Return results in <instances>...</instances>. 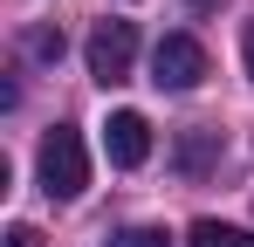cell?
Returning a JSON list of instances; mask_svg holds the SVG:
<instances>
[{
    "mask_svg": "<svg viewBox=\"0 0 254 247\" xmlns=\"http://www.w3.org/2000/svg\"><path fill=\"white\" fill-rule=\"evenodd\" d=\"M241 48H248V76H254V28H248V41H241Z\"/></svg>",
    "mask_w": 254,
    "mask_h": 247,
    "instance_id": "9",
    "label": "cell"
},
{
    "mask_svg": "<svg viewBox=\"0 0 254 247\" xmlns=\"http://www.w3.org/2000/svg\"><path fill=\"white\" fill-rule=\"evenodd\" d=\"M103 151H110V165H144L151 158V124L137 117V110H117V117L103 124Z\"/></svg>",
    "mask_w": 254,
    "mask_h": 247,
    "instance_id": "4",
    "label": "cell"
},
{
    "mask_svg": "<svg viewBox=\"0 0 254 247\" xmlns=\"http://www.w3.org/2000/svg\"><path fill=\"white\" fill-rule=\"evenodd\" d=\"M103 247H172V241L158 234V227H124V234H110Z\"/></svg>",
    "mask_w": 254,
    "mask_h": 247,
    "instance_id": "6",
    "label": "cell"
},
{
    "mask_svg": "<svg viewBox=\"0 0 254 247\" xmlns=\"http://www.w3.org/2000/svg\"><path fill=\"white\" fill-rule=\"evenodd\" d=\"M130 62H137V28L130 21H96V35H89V76L103 82H124Z\"/></svg>",
    "mask_w": 254,
    "mask_h": 247,
    "instance_id": "2",
    "label": "cell"
},
{
    "mask_svg": "<svg viewBox=\"0 0 254 247\" xmlns=\"http://www.w3.org/2000/svg\"><path fill=\"white\" fill-rule=\"evenodd\" d=\"M28 48H35L42 62H62V28H35V35H28Z\"/></svg>",
    "mask_w": 254,
    "mask_h": 247,
    "instance_id": "7",
    "label": "cell"
},
{
    "mask_svg": "<svg viewBox=\"0 0 254 247\" xmlns=\"http://www.w3.org/2000/svg\"><path fill=\"white\" fill-rule=\"evenodd\" d=\"M7 247H42V234L35 227H7Z\"/></svg>",
    "mask_w": 254,
    "mask_h": 247,
    "instance_id": "8",
    "label": "cell"
},
{
    "mask_svg": "<svg viewBox=\"0 0 254 247\" xmlns=\"http://www.w3.org/2000/svg\"><path fill=\"white\" fill-rule=\"evenodd\" d=\"M83 185H89V151H83V137L69 124H55L42 137V192L48 199H76Z\"/></svg>",
    "mask_w": 254,
    "mask_h": 247,
    "instance_id": "1",
    "label": "cell"
},
{
    "mask_svg": "<svg viewBox=\"0 0 254 247\" xmlns=\"http://www.w3.org/2000/svg\"><path fill=\"white\" fill-rule=\"evenodd\" d=\"M151 82L158 89H199L206 82V48L192 35H165L151 48Z\"/></svg>",
    "mask_w": 254,
    "mask_h": 247,
    "instance_id": "3",
    "label": "cell"
},
{
    "mask_svg": "<svg viewBox=\"0 0 254 247\" xmlns=\"http://www.w3.org/2000/svg\"><path fill=\"white\" fill-rule=\"evenodd\" d=\"M192 247H254L248 227H220V220H192Z\"/></svg>",
    "mask_w": 254,
    "mask_h": 247,
    "instance_id": "5",
    "label": "cell"
}]
</instances>
